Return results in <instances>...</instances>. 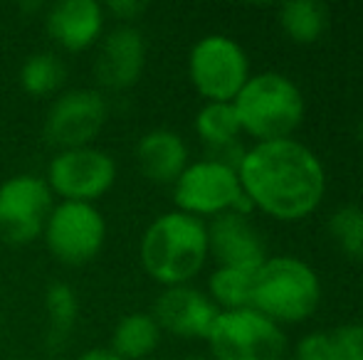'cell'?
Segmentation results:
<instances>
[{"label":"cell","instance_id":"obj_1","mask_svg":"<svg viewBox=\"0 0 363 360\" xmlns=\"http://www.w3.org/2000/svg\"><path fill=\"white\" fill-rule=\"evenodd\" d=\"M238 178L255 210L279 222L309 217L326 195L324 163L294 139L255 144L245 151Z\"/></svg>","mask_w":363,"mask_h":360},{"label":"cell","instance_id":"obj_2","mask_svg":"<svg viewBox=\"0 0 363 360\" xmlns=\"http://www.w3.org/2000/svg\"><path fill=\"white\" fill-rule=\"evenodd\" d=\"M208 257L206 220L178 210L158 215L139 242L141 267L163 289L191 284L203 272Z\"/></svg>","mask_w":363,"mask_h":360},{"label":"cell","instance_id":"obj_3","mask_svg":"<svg viewBox=\"0 0 363 360\" xmlns=\"http://www.w3.org/2000/svg\"><path fill=\"white\" fill-rule=\"evenodd\" d=\"M233 106L242 134L255 139V144L291 139L306 111L299 87L282 72L250 74Z\"/></svg>","mask_w":363,"mask_h":360},{"label":"cell","instance_id":"obj_4","mask_svg":"<svg viewBox=\"0 0 363 360\" xmlns=\"http://www.w3.org/2000/svg\"><path fill=\"white\" fill-rule=\"evenodd\" d=\"M321 281L314 267L291 255L267 257L255 277L252 308L274 321L301 323L319 308Z\"/></svg>","mask_w":363,"mask_h":360},{"label":"cell","instance_id":"obj_5","mask_svg":"<svg viewBox=\"0 0 363 360\" xmlns=\"http://www.w3.org/2000/svg\"><path fill=\"white\" fill-rule=\"evenodd\" d=\"M206 341L213 360H284L287 356L282 326L255 308L220 311Z\"/></svg>","mask_w":363,"mask_h":360},{"label":"cell","instance_id":"obj_6","mask_svg":"<svg viewBox=\"0 0 363 360\" xmlns=\"http://www.w3.org/2000/svg\"><path fill=\"white\" fill-rule=\"evenodd\" d=\"M43 240L48 252L65 267H84L101 255L106 245V220L89 202H55Z\"/></svg>","mask_w":363,"mask_h":360},{"label":"cell","instance_id":"obj_7","mask_svg":"<svg viewBox=\"0 0 363 360\" xmlns=\"http://www.w3.org/2000/svg\"><path fill=\"white\" fill-rule=\"evenodd\" d=\"M116 175L119 168L109 151L82 146V149L55 151L45 180L60 200L96 205V200H101L114 187Z\"/></svg>","mask_w":363,"mask_h":360},{"label":"cell","instance_id":"obj_8","mask_svg":"<svg viewBox=\"0 0 363 360\" xmlns=\"http://www.w3.org/2000/svg\"><path fill=\"white\" fill-rule=\"evenodd\" d=\"M188 77L206 101H233L250 79L247 52L228 35H206L188 54Z\"/></svg>","mask_w":363,"mask_h":360},{"label":"cell","instance_id":"obj_9","mask_svg":"<svg viewBox=\"0 0 363 360\" xmlns=\"http://www.w3.org/2000/svg\"><path fill=\"white\" fill-rule=\"evenodd\" d=\"M109 121V99L104 91L77 87L60 91L45 116L43 134L57 151L94 146Z\"/></svg>","mask_w":363,"mask_h":360},{"label":"cell","instance_id":"obj_10","mask_svg":"<svg viewBox=\"0 0 363 360\" xmlns=\"http://www.w3.org/2000/svg\"><path fill=\"white\" fill-rule=\"evenodd\" d=\"M171 187L176 210L198 220H213L223 212H233L242 197L238 170L213 158L191 161Z\"/></svg>","mask_w":363,"mask_h":360},{"label":"cell","instance_id":"obj_11","mask_svg":"<svg viewBox=\"0 0 363 360\" xmlns=\"http://www.w3.org/2000/svg\"><path fill=\"white\" fill-rule=\"evenodd\" d=\"M52 207L55 195L43 175H10L0 182V237L10 245L40 240Z\"/></svg>","mask_w":363,"mask_h":360},{"label":"cell","instance_id":"obj_12","mask_svg":"<svg viewBox=\"0 0 363 360\" xmlns=\"http://www.w3.org/2000/svg\"><path fill=\"white\" fill-rule=\"evenodd\" d=\"M148 45L136 25H116L106 30L94 52V79L99 91H126L139 84L146 69Z\"/></svg>","mask_w":363,"mask_h":360},{"label":"cell","instance_id":"obj_13","mask_svg":"<svg viewBox=\"0 0 363 360\" xmlns=\"http://www.w3.org/2000/svg\"><path fill=\"white\" fill-rule=\"evenodd\" d=\"M151 316L161 333L191 341V338H208L213 323L220 316V308L206 291L196 289L193 284H181V286H166L158 294Z\"/></svg>","mask_w":363,"mask_h":360},{"label":"cell","instance_id":"obj_14","mask_svg":"<svg viewBox=\"0 0 363 360\" xmlns=\"http://www.w3.org/2000/svg\"><path fill=\"white\" fill-rule=\"evenodd\" d=\"M45 28L65 52H86L106 33L104 5L96 0H60L45 10Z\"/></svg>","mask_w":363,"mask_h":360},{"label":"cell","instance_id":"obj_15","mask_svg":"<svg viewBox=\"0 0 363 360\" xmlns=\"http://www.w3.org/2000/svg\"><path fill=\"white\" fill-rule=\"evenodd\" d=\"M208 225V252L218 267H245L259 269L267 260V247L250 217L223 212Z\"/></svg>","mask_w":363,"mask_h":360},{"label":"cell","instance_id":"obj_16","mask_svg":"<svg viewBox=\"0 0 363 360\" xmlns=\"http://www.w3.org/2000/svg\"><path fill=\"white\" fill-rule=\"evenodd\" d=\"M134 161L148 182L173 185L191 163V153L181 134L171 129H151L136 141Z\"/></svg>","mask_w":363,"mask_h":360},{"label":"cell","instance_id":"obj_17","mask_svg":"<svg viewBox=\"0 0 363 360\" xmlns=\"http://www.w3.org/2000/svg\"><path fill=\"white\" fill-rule=\"evenodd\" d=\"M161 328L148 311H131L116 321L109 351L121 360H146L161 343Z\"/></svg>","mask_w":363,"mask_h":360},{"label":"cell","instance_id":"obj_18","mask_svg":"<svg viewBox=\"0 0 363 360\" xmlns=\"http://www.w3.org/2000/svg\"><path fill=\"white\" fill-rule=\"evenodd\" d=\"M277 20L294 45H314L329 28L331 13L319 0H291L279 8Z\"/></svg>","mask_w":363,"mask_h":360},{"label":"cell","instance_id":"obj_19","mask_svg":"<svg viewBox=\"0 0 363 360\" xmlns=\"http://www.w3.org/2000/svg\"><path fill=\"white\" fill-rule=\"evenodd\" d=\"M20 89L35 99H48L57 96L67 82V67L57 52H33L23 64L18 74Z\"/></svg>","mask_w":363,"mask_h":360},{"label":"cell","instance_id":"obj_20","mask_svg":"<svg viewBox=\"0 0 363 360\" xmlns=\"http://www.w3.org/2000/svg\"><path fill=\"white\" fill-rule=\"evenodd\" d=\"M255 277L257 269L245 267H218L208 279V296L220 311H242L252 308Z\"/></svg>","mask_w":363,"mask_h":360},{"label":"cell","instance_id":"obj_21","mask_svg":"<svg viewBox=\"0 0 363 360\" xmlns=\"http://www.w3.org/2000/svg\"><path fill=\"white\" fill-rule=\"evenodd\" d=\"M45 313H48V343L52 348L65 346L79 321V296L72 284H50L45 291Z\"/></svg>","mask_w":363,"mask_h":360},{"label":"cell","instance_id":"obj_22","mask_svg":"<svg viewBox=\"0 0 363 360\" xmlns=\"http://www.w3.org/2000/svg\"><path fill=\"white\" fill-rule=\"evenodd\" d=\"M196 134L208 151L240 144L242 129L233 101H206L196 114Z\"/></svg>","mask_w":363,"mask_h":360},{"label":"cell","instance_id":"obj_23","mask_svg":"<svg viewBox=\"0 0 363 360\" xmlns=\"http://www.w3.org/2000/svg\"><path fill=\"white\" fill-rule=\"evenodd\" d=\"M329 237L344 257L363 262V207L341 205L329 215L326 222Z\"/></svg>","mask_w":363,"mask_h":360},{"label":"cell","instance_id":"obj_24","mask_svg":"<svg viewBox=\"0 0 363 360\" xmlns=\"http://www.w3.org/2000/svg\"><path fill=\"white\" fill-rule=\"evenodd\" d=\"M291 360H339L334 341H331V333L314 331L309 336H304L296 343Z\"/></svg>","mask_w":363,"mask_h":360},{"label":"cell","instance_id":"obj_25","mask_svg":"<svg viewBox=\"0 0 363 360\" xmlns=\"http://www.w3.org/2000/svg\"><path fill=\"white\" fill-rule=\"evenodd\" d=\"M339 360H363V323H344L331 331Z\"/></svg>","mask_w":363,"mask_h":360},{"label":"cell","instance_id":"obj_26","mask_svg":"<svg viewBox=\"0 0 363 360\" xmlns=\"http://www.w3.org/2000/svg\"><path fill=\"white\" fill-rule=\"evenodd\" d=\"M104 13L119 20V25H134L146 13V3H141V0H109L104 5Z\"/></svg>","mask_w":363,"mask_h":360},{"label":"cell","instance_id":"obj_27","mask_svg":"<svg viewBox=\"0 0 363 360\" xmlns=\"http://www.w3.org/2000/svg\"><path fill=\"white\" fill-rule=\"evenodd\" d=\"M74 360H121L119 356H114V353L109 351V348H101V346H96V348H86L84 353H79Z\"/></svg>","mask_w":363,"mask_h":360},{"label":"cell","instance_id":"obj_28","mask_svg":"<svg viewBox=\"0 0 363 360\" xmlns=\"http://www.w3.org/2000/svg\"><path fill=\"white\" fill-rule=\"evenodd\" d=\"M359 141L363 144V119H361V124H359Z\"/></svg>","mask_w":363,"mask_h":360},{"label":"cell","instance_id":"obj_29","mask_svg":"<svg viewBox=\"0 0 363 360\" xmlns=\"http://www.w3.org/2000/svg\"><path fill=\"white\" fill-rule=\"evenodd\" d=\"M188 360H213V358H188Z\"/></svg>","mask_w":363,"mask_h":360},{"label":"cell","instance_id":"obj_30","mask_svg":"<svg viewBox=\"0 0 363 360\" xmlns=\"http://www.w3.org/2000/svg\"><path fill=\"white\" fill-rule=\"evenodd\" d=\"M15 360H28V358H15Z\"/></svg>","mask_w":363,"mask_h":360}]
</instances>
